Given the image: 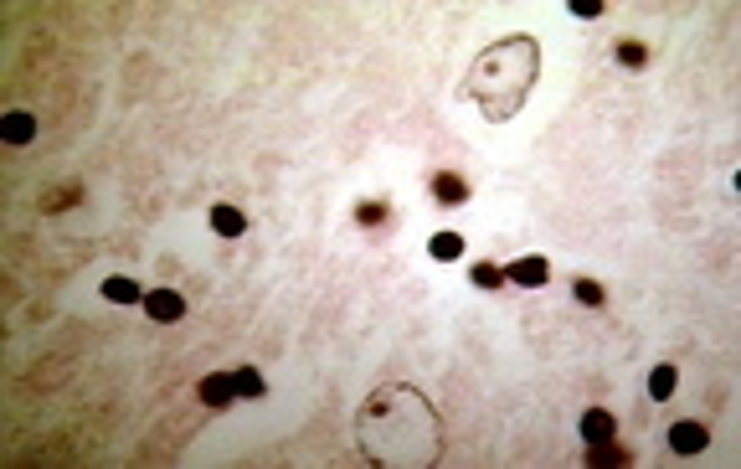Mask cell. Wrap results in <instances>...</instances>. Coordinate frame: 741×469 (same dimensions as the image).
I'll return each mask as SVG.
<instances>
[{"mask_svg":"<svg viewBox=\"0 0 741 469\" xmlns=\"http://www.w3.org/2000/svg\"><path fill=\"white\" fill-rule=\"evenodd\" d=\"M675 382H679V372L669 366V361H659V366L648 372V397H654V403H664V397L675 392Z\"/></svg>","mask_w":741,"mask_h":469,"instance_id":"cell-15","label":"cell"},{"mask_svg":"<svg viewBox=\"0 0 741 469\" xmlns=\"http://www.w3.org/2000/svg\"><path fill=\"white\" fill-rule=\"evenodd\" d=\"M196 397H201L206 407H232V403H237V382H232V372H206L201 382H196Z\"/></svg>","mask_w":741,"mask_h":469,"instance_id":"cell-4","label":"cell"},{"mask_svg":"<svg viewBox=\"0 0 741 469\" xmlns=\"http://www.w3.org/2000/svg\"><path fill=\"white\" fill-rule=\"evenodd\" d=\"M505 278L510 284H521V289H541V284L551 278V263L541 259V253H525V259H515L505 269Z\"/></svg>","mask_w":741,"mask_h":469,"instance_id":"cell-5","label":"cell"},{"mask_svg":"<svg viewBox=\"0 0 741 469\" xmlns=\"http://www.w3.org/2000/svg\"><path fill=\"white\" fill-rule=\"evenodd\" d=\"M613 57L629 67V73H644V67H648V47H644V42H618Z\"/></svg>","mask_w":741,"mask_h":469,"instance_id":"cell-17","label":"cell"},{"mask_svg":"<svg viewBox=\"0 0 741 469\" xmlns=\"http://www.w3.org/2000/svg\"><path fill=\"white\" fill-rule=\"evenodd\" d=\"M356 222H361V227H381V222H386V201H361V207H356Z\"/></svg>","mask_w":741,"mask_h":469,"instance_id":"cell-20","label":"cell"},{"mask_svg":"<svg viewBox=\"0 0 741 469\" xmlns=\"http://www.w3.org/2000/svg\"><path fill=\"white\" fill-rule=\"evenodd\" d=\"M577 428H582V444H602V438H618V418L608 413V407H587Z\"/></svg>","mask_w":741,"mask_h":469,"instance_id":"cell-7","label":"cell"},{"mask_svg":"<svg viewBox=\"0 0 741 469\" xmlns=\"http://www.w3.org/2000/svg\"><path fill=\"white\" fill-rule=\"evenodd\" d=\"M571 294H577V305H587V309L608 305V289H602L598 278H571Z\"/></svg>","mask_w":741,"mask_h":469,"instance_id":"cell-16","label":"cell"},{"mask_svg":"<svg viewBox=\"0 0 741 469\" xmlns=\"http://www.w3.org/2000/svg\"><path fill=\"white\" fill-rule=\"evenodd\" d=\"M78 196H83V186H63V191H52L47 201H42V211H67V207H78Z\"/></svg>","mask_w":741,"mask_h":469,"instance_id":"cell-19","label":"cell"},{"mask_svg":"<svg viewBox=\"0 0 741 469\" xmlns=\"http://www.w3.org/2000/svg\"><path fill=\"white\" fill-rule=\"evenodd\" d=\"M433 196H438L443 207H463V201H469V181L453 176V171H438V176H433Z\"/></svg>","mask_w":741,"mask_h":469,"instance_id":"cell-9","label":"cell"},{"mask_svg":"<svg viewBox=\"0 0 741 469\" xmlns=\"http://www.w3.org/2000/svg\"><path fill=\"white\" fill-rule=\"evenodd\" d=\"M144 315H150L155 325L186 320V294H180V289H150V294H144Z\"/></svg>","mask_w":741,"mask_h":469,"instance_id":"cell-3","label":"cell"},{"mask_svg":"<svg viewBox=\"0 0 741 469\" xmlns=\"http://www.w3.org/2000/svg\"><path fill=\"white\" fill-rule=\"evenodd\" d=\"M469 278H473V284H479V289H500V284H510V278H505V269H500V263H473V269H469Z\"/></svg>","mask_w":741,"mask_h":469,"instance_id":"cell-18","label":"cell"},{"mask_svg":"<svg viewBox=\"0 0 741 469\" xmlns=\"http://www.w3.org/2000/svg\"><path fill=\"white\" fill-rule=\"evenodd\" d=\"M706 444H710V434H706V423H690V418H679V423H669V449L675 454H706Z\"/></svg>","mask_w":741,"mask_h":469,"instance_id":"cell-6","label":"cell"},{"mask_svg":"<svg viewBox=\"0 0 741 469\" xmlns=\"http://www.w3.org/2000/svg\"><path fill=\"white\" fill-rule=\"evenodd\" d=\"M0 140H5V145H32V140H36V113H26V109L5 113V124H0Z\"/></svg>","mask_w":741,"mask_h":469,"instance_id":"cell-8","label":"cell"},{"mask_svg":"<svg viewBox=\"0 0 741 469\" xmlns=\"http://www.w3.org/2000/svg\"><path fill=\"white\" fill-rule=\"evenodd\" d=\"M103 299H109V305H144V289L134 278L113 274V278H103Z\"/></svg>","mask_w":741,"mask_h":469,"instance_id":"cell-12","label":"cell"},{"mask_svg":"<svg viewBox=\"0 0 741 469\" xmlns=\"http://www.w3.org/2000/svg\"><path fill=\"white\" fill-rule=\"evenodd\" d=\"M427 253L438 263H453V259H463V238H458V232H433V238H427Z\"/></svg>","mask_w":741,"mask_h":469,"instance_id":"cell-13","label":"cell"},{"mask_svg":"<svg viewBox=\"0 0 741 469\" xmlns=\"http://www.w3.org/2000/svg\"><path fill=\"white\" fill-rule=\"evenodd\" d=\"M211 232H217V238H242V232H248V217L237 207H227V201H217V207H211Z\"/></svg>","mask_w":741,"mask_h":469,"instance_id":"cell-11","label":"cell"},{"mask_svg":"<svg viewBox=\"0 0 741 469\" xmlns=\"http://www.w3.org/2000/svg\"><path fill=\"white\" fill-rule=\"evenodd\" d=\"M536 73H541L536 42L531 36H505V42H494V47H484L473 57L463 93L484 109V119L505 124V119H515L525 109V98L536 88Z\"/></svg>","mask_w":741,"mask_h":469,"instance_id":"cell-2","label":"cell"},{"mask_svg":"<svg viewBox=\"0 0 741 469\" xmlns=\"http://www.w3.org/2000/svg\"><path fill=\"white\" fill-rule=\"evenodd\" d=\"M571 16H582V21L602 16V0H571Z\"/></svg>","mask_w":741,"mask_h":469,"instance_id":"cell-21","label":"cell"},{"mask_svg":"<svg viewBox=\"0 0 741 469\" xmlns=\"http://www.w3.org/2000/svg\"><path fill=\"white\" fill-rule=\"evenodd\" d=\"M232 382H237V403H242V397H263V392H268V382H263V372H258V366H237Z\"/></svg>","mask_w":741,"mask_h":469,"instance_id":"cell-14","label":"cell"},{"mask_svg":"<svg viewBox=\"0 0 741 469\" xmlns=\"http://www.w3.org/2000/svg\"><path fill=\"white\" fill-rule=\"evenodd\" d=\"M356 444L381 469H427L443 459V418L417 387L386 382L356 413Z\"/></svg>","mask_w":741,"mask_h":469,"instance_id":"cell-1","label":"cell"},{"mask_svg":"<svg viewBox=\"0 0 741 469\" xmlns=\"http://www.w3.org/2000/svg\"><path fill=\"white\" fill-rule=\"evenodd\" d=\"M587 464L608 469V464H633V454L618 444V438H602V444H587Z\"/></svg>","mask_w":741,"mask_h":469,"instance_id":"cell-10","label":"cell"}]
</instances>
